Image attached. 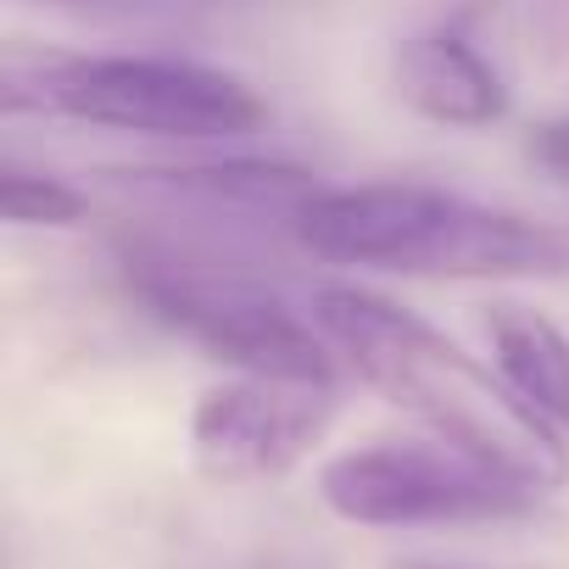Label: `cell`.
<instances>
[{
  "label": "cell",
  "instance_id": "8",
  "mask_svg": "<svg viewBox=\"0 0 569 569\" xmlns=\"http://www.w3.org/2000/svg\"><path fill=\"white\" fill-rule=\"evenodd\" d=\"M151 190H168L179 201H201L212 212H251V218H284L297 223L302 207L325 190L308 168L291 162H262V157H229V162H173L129 173Z\"/></svg>",
  "mask_w": 569,
  "mask_h": 569
},
{
  "label": "cell",
  "instance_id": "9",
  "mask_svg": "<svg viewBox=\"0 0 569 569\" xmlns=\"http://www.w3.org/2000/svg\"><path fill=\"white\" fill-rule=\"evenodd\" d=\"M486 341H491V363L502 369V380L552 425L569 436V336L519 302H497L486 313Z\"/></svg>",
  "mask_w": 569,
  "mask_h": 569
},
{
  "label": "cell",
  "instance_id": "1",
  "mask_svg": "<svg viewBox=\"0 0 569 569\" xmlns=\"http://www.w3.org/2000/svg\"><path fill=\"white\" fill-rule=\"evenodd\" d=\"M308 313L330 336L336 358L380 402L413 419L425 441H441L536 491L569 480V436L552 430L497 363L469 358L413 308L363 284H319Z\"/></svg>",
  "mask_w": 569,
  "mask_h": 569
},
{
  "label": "cell",
  "instance_id": "5",
  "mask_svg": "<svg viewBox=\"0 0 569 569\" xmlns=\"http://www.w3.org/2000/svg\"><path fill=\"white\" fill-rule=\"evenodd\" d=\"M319 497L336 519L363 530H425L525 519L547 491L508 480L441 441H369L319 469Z\"/></svg>",
  "mask_w": 569,
  "mask_h": 569
},
{
  "label": "cell",
  "instance_id": "12",
  "mask_svg": "<svg viewBox=\"0 0 569 569\" xmlns=\"http://www.w3.org/2000/svg\"><path fill=\"white\" fill-rule=\"evenodd\" d=\"M391 569H447V563H419V558H408V563H391Z\"/></svg>",
  "mask_w": 569,
  "mask_h": 569
},
{
  "label": "cell",
  "instance_id": "3",
  "mask_svg": "<svg viewBox=\"0 0 569 569\" xmlns=\"http://www.w3.org/2000/svg\"><path fill=\"white\" fill-rule=\"evenodd\" d=\"M0 107L46 112L68 123L123 129V134H157V140H229L251 134L268 107L262 96L207 62L184 57H0Z\"/></svg>",
  "mask_w": 569,
  "mask_h": 569
},
{
  "label": "cell",
  "instance_id": "4",
  "mask_svg": "<svg viewBox=\"0 0 569 569\" xmlns=\"http://www.w3.org/2000/svg\"><path fill=\"white\" fill-rule=\"evenodd\" d=\"M123 273L134 284V297L184 341L229 363L234 375H284V380H330L341 375V358L330 336L302 319L284 297H273L268 284L201 257L179 251L168 240H123L118 246Z\"/></svg>",
  "mask_w": 569,
  "mask_h": 569
},
{
  "label": "cell",
  "instance_id": "2",
  "mask_svg": "<svg viewBox=\"0 0 569 569\" xmlns=\"http://www.w3.org/2000/svg\"><path fill=\"white\" fill-rule=\"evenodd\" d=\"M297 246L336 268H380L419 279H558L569 273V229L469 201L419 179L319 190L291 223Z\"/></svg>",
  "mask_w": 569,
  "mask_h": 569
},
{
  "label": "cell",
  "instance_id": "7",
  "mask_svg": "<svg viewBox=\"0 0 569 569\" xmlns=\"http://www.w3.org/2000/svg\"><path fill=\"white\" fill-rule=\"evenodd\" d=\"M397 101L441 129H491L508 112L502 73L458 34H413L391 57Z\"/></svg>",
  "mask_w": 569,
  "mask_h": 569
},
{
  "label": "cell",
  "instance_id": "6",
  "mask_svg": "<svg viewBox=\"0 0 569 569\" xmlns=\"http://www.w3.org/2000/svg\"><path fill=\"white\" fill-rule=\"evenodd\" d=\"M341 391L330 380L229 375L190 408L196 469L218 486H257L291 475L336 425Z\"/></svg>",
  "mask_w": 569,
  "mask_h": 569
},
{
  "label": "cell",
  "instance_id": "10",
  "mask_svg": "<svg viewBox=\"0 0 569 569\" xmlns=\"http://www.w3.org/2000/svg\"><path fill=\"white\" fill-rule=\"evenodd\" d=\"M90 212V201L57 179V173H34V168H18L7 162L0 168V218L18 223V229H68Z\"/></svg>",
  "mask_w": 569,
  "mask_h": 569
},
{
  "label": "cell",
  "instance_id": "11",
  "mask_svg": "<svg viewBox=\"0 0 569 569\" xmlns=\"http://www.w3.org/2000/svg\"><path fill=\"white\" fill-rule=\"evenodd\" d=\"M525 157H530L541 173H552V179H569V118H552V123L530 129V140H525Z\"/></svg>",
  "mask_w": 569,
  "mask_h": 569
}]
</instances>
